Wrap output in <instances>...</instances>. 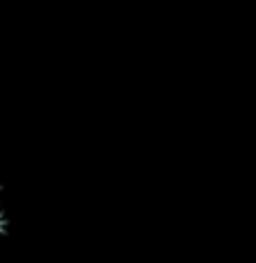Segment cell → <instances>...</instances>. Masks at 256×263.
Wrapping results in <instances>:
<instances>
[{
    "label": "cell",
    "mask_w": 256,
    "mask_h": 263,
    "mask_svg": "<svg viewBox=\"0 0 256 263\" xmlns=\"http://www.w3.org/2000/svg\"><path fill=\"white\" fill-rule=\"evenodd\" d=\"M7 230H9V218H7V214L0 209V238L7 234Z\"/></svg>",
    "instance_id": "6da1fadb"
},
{
    "label": "cell",
    "mask_w": 256,
    "mask_h": 263,
    "mask_svg": "<svg viewBox=\"0 0 256 263\" xmlns=\"http://www.w3.org/2000/svg\"><path fill=\"white\" fill-rule=\"evenodd\" d=\"M0 194H3V189H0Z\"/></svg>",
    "instance_id": "7a4b0ae2"
}]
</instances>
